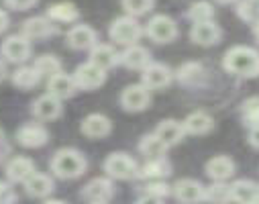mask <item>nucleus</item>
Instances as JSON below:
<instances>
[{
	"label": "nucleus",
	"mask_w": 259,
	"mask_h": 204,
	"mask_svg": "<svg viewBox=\"0 0 259 204\" xmlns=\"http://www.w3.org/2000/svg\"><path fill=\"white\" fill-rule=\"evenodd\" d=\"M223 65L229 74H235L239 78H257L259 76V51L247 45H235L225 53Z\"/></svg>",
	"instance_id": "f257e3e1"
},
{
	"label": "nucleus",
	"mask_w": 259,
	"mask_h": 204,
	"mask_svg": "<svg viewBox=\"0 0 259 204\" xmlns=\"http://www.w3.org/2000/svg\"><path fill=\"white\" fill-rule=\"evenodd\" d=\"M49 166H51V172L57 178H61V180H76L88 168L86 157L78 149H72V147L55 151V155L51 157V164Z\"/></svg>",
	"instance_id": "f03ea898"
},
{
	"label": "nucleus",
	"mask_w": 259,
	"mask_h": 204,
	"mask_svg": "<svg viewBox=\"0 0 259 204\" xmlns=\"http://www.w3.org/2000/svg\"><path fill=\"white\" fill-rule=\"evenodd\" d=\"M104 172L110 180H133L137 178L139 166L128 153L116 151L104 159Z\"/></svg>",
	"instance_id": "7ed1b4c3"
},
{
	"label": "nucleus",
	"mask_w": 259,
	"mask_h": 204,
	"mask_svg": "<svg viewBox=\"0 0 259 204\" xmlns=\"http://www.w3.org/2000/svg\"><path fill=\"white\" fill-rule=\"evenodd\" d=\"M108 35L114 43L118 45H137L139 37H141V25L137 23L135 17H118L112 21L110 29H108Z\"/></svg>",
	"instance_id": "20e7f679"
},
{
	"label": "nucleus",
	"mask_w": 259,
	"mask_h": 204,
	"mask_svg": "<svg viewBox=\"0 0 259 204\" xmlns=\"http://www.w3.org/2000/svg\"><path fill=\"white\" fill-rule=\"evenodd\" d=\"M147 37L155 43H171L178 37V25L167 15H155L145 29Z\"/></svg>",
	"instance_id": "39448f33"
},
{
	"label": "nucleus",
	"mask_w": 259,
	"mask_h": 204,
	"mask_svg": "<svg viewBox=\"0 0 259 204\" xmlns=\"http://www.w3.org/2000/svg\"><path fill=\"white\" fill-rule=\"evenodd\" d=\"M74 84L76 88H82V90H96L104 84L106 80V72L100 70L98 65H94L92 61H86L82 65L76 67V72H74Z\"/></svg>",
	"instance_id": "423d86ee"
},
{
	"label": "nucleus",
	"mask_w": 259,
	"mask_h": 204,
	"mask_svg": "<svg viewBox=\"0 0 259 204\" xmlns=\"http://www.w3.org/2000/svg\"><path fill=\"white\" fill-rule=\"evenodd\" d=\"M151 94L143 84H131L120 92V106L126 112H141L149 106Z\"/></svg>",
	"instance_id": "0eeeda50"
},
{
	"label": "nucleus",
	"mask_w": 259,
	"mask_h": 204,
	"mask_svg": "<svg viewBox=\"0 0 259 204\" xmlns=\"http://www.w3.org/2000/svg\"><path fill=\"white\" fill-rule=\"evenodd\" d=\"M204 188L206 186H202L198 180L184 178L171 186V192L182 204H198V202H204Z\"/></svg>",
	"instance_id": "6e6552de"
},
{
	"label": "nucleus",
	"mask_w": 259,
	"mask_h": 204,
	"mask_svg": "<svg viewBox=\"0 0 259 204\" xmlns=\"http://www.w3.org/2000/svg\"><path fill=\"white\" fill-rule=\"evenodd\" d=\"M31 41H27L23 35H11L9 39H5L3 47H0V53L7 61H13V63H23L31 57Z\"/></svg>",
	"instance_id": "1a4fd4ad"
},
{
	"label": "nucleus",
	"mask_w": 259,
	"mask_h": 204,
	"mask_svg": "<svg viewBox=\"0 0 259 204\" xmlns=\"http://www.w3.org/2000/svg\"><path fill=\"white\" fill-rule=\"evenodd\" d=\"M49 141V133L43 125L39 123H27L17 131V143L27 147V149H35V147H43Z\"/></svg>",
	"instance_id": "9d476101"
},
{
	"label": "nucleus",
	"mask_w": 259,
	"mask_h": 204,
	"mask_svg": "<svg viewBox=\"0 0 259 204\" xmlns=\"http://www.w3.org/2000/svg\"><path fill=\"white\" fill-rule=\"evenodd\" d=\"M171 78H174V74H171V70L167 65L151 61L143 70V82L141 84L147 90H163V88H167L171 84Z\"/></svg>",
	"instance_id": "9b49d317"
},
{
	"label": "nucleus",
	"mask_w": 259,
	"mask_h": 204,
	"mask_svg": "<svg viewBox=\"0 0 259 204\" xmlns=\"http://www.w3.org/2000/svg\"><path fill=\"white\" fill-rule=\"evenodd\" d=\"M112 196H114V184L110 178H94L82 190V198H86L90 204H96V202L106 204Z\"/></svg>",
	"instance_id": "f8f14e48"
},
{
	"label": "nucleus",
	"mask_w": 259,
	"mask_h": 204,
	"mask_svg": "<svg viewBox=\"0 0 259 204\" xmlns=\"http://www.w3.org/2000/svg\"><path fill=\"white\" fill-rule=\"evenodd\" d=\"M221 37H223V31H221V27L214 21L194 23L192 29H190V39L196 45H202V47L217 45L221 41Z\"/></svg>",
	"instance_id": "ddd939ff"
},
{
	"label": "nucleus",
	"mask_w": 259,
	"mask_h": 204,
	"mask_svg": "<svg viewBox=\"0 0 259 204\" xmlns=\"http://www.w3.org/2000/svg\"><path fill=\"white\" fill-rule=\"evenodd\" d=\"M80 131H82V135H86L88 139H102V137H106V135H110L112 123H110L108 116H104L100 112H94V114H88L82 120Z\"/></svg>",
	"instance_id": "4468645a"
},
{
	"label": "nucleus",
	"mask_w": 259,
	"mask_h": 204,
	"mask_svg": "<svg viewBox=\"0 0 259 204\" xmlns=\"http://www.w3.org/2000/svg\"><path fill=\"white\" fill-rule=\"evenodd\" d=\"M118 61L124 65V67H128V70H145V67L151 63V53L145 49V47H141V45H128L122 53H120V57H118Z\"/></svg>",
	"instance_id": "2eb2a0df"
},
{
	"label": "nucleus",
	"mask_w": 259,
	"mask_h": 204,
	"mask_svg": "<svg viewBox=\"0 0 259 204\" xmlns=\"http://www.w3.org/2000/svg\"><path fill=\"white\" fill-rule=\"evenodd\" d=\"M98 43V37H96V31L88 25H76L68 31V45L72 49H78V51H84V49H92L94 45Z\"/></svg>",
	"instance_id": "dca6fc26"
},
{
	"label": "nucleus",
	"mask_w": 259,
	"mask_h": 204,
	"mask_svg": "<svg viewBox=\"0 0 259 204\" xmlns=\"http://www.w3.org/2000/svg\"><path fill=\"white\" fill-rule=\"evenodd\" d=\"M204 172L212 182H227L235 174V161L227 155H214L206 161Z\"/></svg>",
	"instance_id": "f3484780"
},
{
	"label": "nucleus",
	"mask_w": 259,
	"mask_h": 204,
	"mask_svg": "<svg viewBox=\"0 0 259 204\" xmlns=\"http://www.w3.org/2000/svg\"><path fill=\"white\" fill-rule=\"evenodd\" d=\"M55 33V27L49 19L45 17H33V19H27L21 27V35L27 39V41H33V39H45L49 35Z\"/></svg>",
	"instance_id": "a211bd4d"
},
{
	"label": "nucleus",
	"mask_w": 259,
	"mask_h": 204,
	"mask_svg": "<svg viewBox=\"0 0 259 204\" xmlns=\"http://www.w3.org/2000/svg\"><path fill=\"white\" fill-rule=\"evenodd\" d=\"M33 114L37 120H55L61 114V100L51 94H43L33 102Z\"/></svg>",
	"instance_id": "6ab92c4d"
},
{
	"label": "nucleus",
	"mask_w": 259,
	"mask_h": 204,
	"mask_svg": "<svg viewBox=\"0 0 259 204\" xmlns=\"http://www.w3.org/2000/svg\"><path fill=\"white\" fill-rule=\"evenodd\" d=\"M182 127H184V133H188V135H206V133L212 131L214 120H212V116L208 112L196 110V112H192V114H188L184 118Z\"/></svg>",
	"instance_id": "aec40b11"
},
{
	"label": "nucleus",
	"mask_w": 259,
	"mask_h": 204,
	"mask_svg": "<svg viewBox=\"0 0 259 204\" xmlns=\"http://www.w3.org/2000/svg\"><path fill=\"white\" fill-rule=\"evenodd\" d=\"M155 135H157V137H159L167 147H174V145H178V143L184 139L186 133H184V127H182L180 120L165 118V120H161V123L157 125Z\"/></svg>",
	"instance_id": "412c9836"
},
{
	"label": "nucleus",
	"mask_w": 259,
	"mask_h": 204,
	"mask_svg": "<svg viewBox=\"0 0 259 204\" xmlns=\"http://www.w3.org/2000/svg\"><path fill=\"white\" fill-rule=\"evenodd\" d=\"M35 172H37V170H35L33 159L23 157V155L13 157V159L7 164V176H9L11 182H23V184H25Z\"/></svg>",
	"instance_id": "4be33fe9"
},
{
	"label": "nucleus",
	"mask_w": 259,
	"mask_h": 204,
	"mask_svg": "<svg viewBox=\"0 0 259 204\" xmlns=\"http://www.w3.org/2000/svg\"><path fill=\"white\" fill-rule=\"evenodd\" d=\"M118 53L114 51L112 45H106V43H96L92 49H90V61L94 65H98L100 70H110V67H114L118 63Z\"/></svg>",
	"instance_id": "5701e85b"
},
{
	"label": "nucleus",
	"mask_w": 259,
	"mask_h": 204,
	"mask_svg": "<svg viewBox=\"0 0 259 204\" xmlns=\"http://www.w3.org/2000/svg\"><path fill=\"white\" fill-rule=\"evenodd\" d=\"M47 90L57 100H63V98H70L76 92V84H74V78L72 76L59 72V74H55V76H51L47 80Z\"/></svg>",
	"instance_id": "b1692460"
},
{
	"label": "nucleus",
	"mask_w": 259,
	"mask_h": 204,
	"mask_svg": "<svg viewBox=\"0 0 259 204\" xmlns=\"http://www.w3.org/2000/svg\"><path fill=\"white\" fill-rule=\"evenodd\" d=\"M229 190H231V202L243 204V202L257 200L259 186L253 180H235L233 184H229Z\"/></svg>",
	"instance_id": "393cba45"
},
{
	"label": "nucleus",
	"mask_w": 259,
	"mask_h": 204,
	"mask_svg": "<svg viewBox=\"0 0 259 204\" xmlns=\"http://www.w3.org/2000/svg\"><path fill=\"white\" fill-rule=\"evenodd\" d=\"M169 174H171V164L165 157H159V159H147V164L143 168H139L137 178H143V180H163Z\"/></svg>",
	"instance_id": "a878e982"
},
{
	"label": "nucleus",
	"mask_w": 259,
	"mask_h": 204,
	"mask_svg": "<svg viewBox=\"0 0 259 204\" xmlns=\"http://www.w3.org/2000/svg\"><path fill=\"white\" fill-rule=\"evenodd\" d=\"M25 190H27V194L33 196V198H45V196H49V194L53 192V180H51L49 176H45V174L35 172V174L25 182Z\"/></svg>",
	"instance_id": "bb28decb"
},
{
	"label": "nucleus",
	"mask_w": 259,
	"mask_h": 204,
	"mask_svg": "<svg viewBox=\"0 0 259 204\" xmlns=\"http://www.w3.org/2000/svg\"><path fill=\"white\" fill-rule=\"evenodd\" d=\"M167 145L157 137L155 133H151V135H145V137L141 139V143H139V151L147 157V159H159V157H163L165 153H167Z\"/></svg>",
	"instance_id": "cd10ccee"
},
{
	"label": "nucleus",
	"mask_w": 259,
	"mask_h": 204,
	"mask_svg": "<svg viewBox=\"0 0 259 204\" xmlns=\"http://www.w3.org/2000/svg\"><path fill=\"white\" fill-rule=\"evenodd\" d=\"M47 17L55 23H74V21H78L80 13L72 3H55L49 7Z\"/></svg>",
	"instance_id": "c85d7f7f"
},
{
	"label": "nucleus",
	"mask_w": 259,
	"mask_h": 204,
	"mask_svg": "<svg viewBox=\"0 0 259 204\" xmlns=\"http://www.w3.org/2000/svg\"><path fill=\"white\" fill-rule=\"evenodd\" d=\"M39 82H41V76L37 74L35 67H29V65L19 67V70L15 72V76H13V84H15L17 88H21V90H31V88H35Z\"/></svg>",
	"instance_id": "c756f323"
},
{
	"label": "nucleus",
	"mask_w": 259,
	"mask_h": 204,
	"mask_svg": "<svg viewBox=\"0 0 259 204\" xmlns=\"http://www.w3.org/2000/svg\"><path fill=\"white\" fill-rule=\"evenodd\" d=\"M204 202H208V204H229L231 202L229 184L212 182L208 188H204Z\"/></svg>",
	"instance_id": "7c9ffc66"
},
{
	"label": "nucleus",
	"mask_w": 259,
	"mask_h": 204,
	"mask_svg": "<svg viewBox=\"0 0 259 204\" xmlns=\"http://www.w3.org/2000/svg\"><path fill=\"white\" fill-rule=\"evenodd\" d=\"M202 76H204V67L196 61H186L178 70V80L182 84H198Z\"/></svg>",
	"instance_id": "2f4dec72"
},
{
	"label": "nucleus",
	"mask_w": 259,
	"mask_h": 204,
	"mask_svg": "<svg viewBox=\"0 0 259 204\" xmlns=\"http://www.w3.org/2000/svg\"><path fill=\"white\" fill-rule=\"evenodd\" d=\"M35 70H37V74L43 78V76H47V78H51V76H55V74H59L61 72V61L55 57V55H41V57H37V61H35Z\"/></svg>",
	"instance_id": "473e14b6"
},
{
	"label": "nucleus",
	"mask_w": 259,
	"mask_h": 204,
	"mask_svg": "<svg viewBox=\"0 0 259 204\" xmlns=\"http://www.w3.org/2000/svg\"><path fill=\"white\" fill-rule=\"evenodd\" d=\"M241 114H243V123L249 129L259 127V96H251L243 102L241 106Z\"/></svg>",
	"instance_id": "72a5a7b5"
},
{
	"label": "nucleus",
	"mask_w": 259,
	"mask_h": 204,
	"mask_svg": "<svg viewBox=\"0 0 259 204\" xmlns=\"http://www.w3.org/2000/svg\"><path fill=\"white\" fill-rule=\"evenodd\" d=\"M188 17L194 21V23H206V21H212L214 17V9L210 3L206 0H200V3H194L188 11Z\"/></svg>",
	"instance_id": "f704fd0d"
},
{
	"label": "nucleus",
	"mask_w": 259,
	"mask_h": 204,
	"mask_svg": "<svg viewBox=\"0 0 259 204\" xmlns=\"http://www.w3.org/2000/svg\"><path fill=\"white\" fill-rule=\"evenodd\" d=\"M237 15L243 21L251 23V25L259 23V3H253V0H241V3L237 5Z\"/></svg>",
	"instance_id": "c9c22d12"
},
{
	"label": "nucleus",
	"mask_w": 259,
	"mask_h": 204,
	"mask_svg": "<svg viewBox=\"0 0 259 204\" xmlns=\"http://www.w3.org/2000/svg\"><path fill=\"white\" fill-rule=\"evenodd\" d=\"M153 3L155 0H122V9L128 13V17H141L153 9Z\"/></svg>",
	"instance_id": "e433bc0d"
},
{
	"label": "nucleus",
	"mask_w": 259,
	"mask_h": 204,
	"mask_svg": "<svg viewBox=\"0 0 259 204\" xmlns=\"http://www.w3.org/2000/svg\"><path fill=\"white\" fill-rule=\"evenodd\" d=\"M145 194H147V196H153V198L163 200L165 196H169V194H171V186H167V184H165V182H161V180H153L151 184H147Z\"/></svg>",
	"instance_id": "4c0bfd02"
},
{
	"label": "nucleus",
	"mask_w": 259,
	"mask_h": 204,
	"mask_svg": "<svg viewBox=\"0 0 259 204\" xmlns=\"http://www.w3.org/2000/svg\"><path fill=\"white\" fill-rule=\"evenodd\" d=\"M0 204H17V192L3 180H0Z\"/></svg>",
	"instance_id": "58836bf2"
},
{
	"label": "nucleus",
	"mask_w": 259,
	"mask_h": 204,
	"mask_svg": "<svg viewBox=\"0 0 259 204\" xmlns=\"http://www.w3.org/2000/svg\"><path fill=\"white\" fill-rule=\"evenodd\" d=\"M5 3H7V7H11L15 11H27L37 5V0H5Z\"/></svg>",
	"instance_id": "ea45409f"
},
{
	"label": "nucleus",
	"mask_w": 259,
	"mask_h": 204,
	"mask_svg": "<svg viewBox=\"0 0 259 204\" xmlns=\"http://www.w3.org/2000/svg\"><path fill=\"white\" fill-rule=\"evenodd\" d=\"M247 141H249V145H251V147L259 149V127L249 129V137H247Z\"/></svg>",
	"instance_id": "a19ab883"
},
{
	"label": "nucleus",
	"mask_w": 259,
	"mask_h": 204,
	"mask_svg": "<svg viewBox=\"0 0 259 204\" xmlns=\"http://www.w3.org/2000/svg\"><path fill=\"white\" fill-rule=\"evenodd\" d=\"M137 204H163V200H159V198H153V196H143V198H139L137 200Z\"/></svg>",
	"instance_id": "79ce46f5"
},
{
	"label": "nucleus",
	"mask_w": 259,
	"mask_h": 204,
	"mask_svg": "<svg viewBox=\"0 0 259 204\" xmlns=\"http://www.w3.org/2000/svg\"><path fill=\"white\" fill-rule=\"evenodd\" d=\"M9 27V15L5 11H0V33H5Z\"/></svg>",
	"instance_id": "37998d69"
},
{
	"label": "nucleus",
	"mask_w": 259,
	"mask_h": 204,
	"mask_svg": "<svg viewBox=\"0 0 259 204\" xmlns=\"http://www.w3.org/2000/svg\"><path fill=\"white\" fill-rule=\"evenodd\" d=\"M5 76H7V65H5V61L0 59V82L5 80Z\"/></svg>",
	"instance_id": "c03bdc74"
},
{
	"label": "nucleus",
	"mask_w": 259,
	"mask_h": 204,
	"mask_svg": "<svg viewBox=\"0 0 259 204\" xmlns=\"http://www.w3.org/2000/svg\"><path fill=\"white\" fill-rule=\"evenodd\" d=\"M253 33H255V39L259 41V23H255V25H253Z\"/></svg>",
	"instance_id": "a18cd8bd"
},
{
	"label": "nucleus",
	"mask_w": 259,
	"mask_h": 204,
	"mask_svg": "<svg viewBox=\"0 0 259 204\" xmlns=\"http://www.w3.org/2000/svg\"><path fill=\"white\" fill-rule=\"evenodd\" d=\"M45 204H66V202H63V200H47Z\"/></svg>",
	"instance_id": "49530a36"
},
{
	"label": "nucleus",
	"mask_w": 259,
	"mask_h": 204,
	"mask_svg": "<svg viewBox=\"0 0 259 204\" xmlns=\"http://www.w3.org/2000/svg\"><path fill=\"white\" fill-rule=\"evenodd\" d=\"M217 3H223L225 5V3H233V0H217Z\"/></svg>",
	"instance_id": "de8ad7c7"
},
{
	"label": "nucleus",
	"mask_w": 259,
	"mask_h": 204,
	"mask_svg": "<svg viewBox=\"0 0 259 204\" xmlns=\"http://www.w3.org/2000/svg\"><path fill=\"white\" fill-rule=\"evenodd\" d=\"M243 204H259L257 200H253V202H243Z\"/></svg>",
	"instance_id": "09e8293b"
},
{
	"label": "nucleus",
	"mask_w": 259,
	"mask_h": 204,
	"mask_svg": "<svg viewBox=\"0 0 259 204\" xmlns=\"http://www.w3.org/2000/svg\"><path fill=\"white\" fill-rule=\"evenodd\" d=\"M257 202H259V190H257Z\"/></svg>",
	"instance_id": "8fccbe9b"
},
{
	"label": "nucleus",
	"mask_w": 259,
	"mask_h": 204,
	"mask_svg": "<svg viewBox=\"0 0 259 204\" xmlns=\"http://www.w3.org/2000/svg\"><path fill=\"white\" fill-rule=\"evenodd\" d=\"M253 3H259V0H253Z\"/></svg>",
	"instance_id": "3c124183"
},
{
	"label": "nucleus",
	"mask_w": 259,
	"mask_h": 204,
	"mask_svg": "<svg viewBox=\"0 0 259 204\" xmlns=\"http://www.w3.org/2000/svg\"><path fill=\"white\" fill-rule=\"evenodd\" d=\"M96 204H102V202H96Z\"/></svg>",
	"instance_id": "603ef678"
}]
</instances>
